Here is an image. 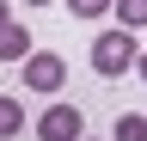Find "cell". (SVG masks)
Masks as SVG:
<instances>
[{
  "mask_svg": "<svg viewBox=\"0 0 147 141\" xmlns=\"http://www.w3.org/2000/svg\"><path fill=\"white\" fill-rule=\"evenodd\" d=\"M6 19H12V12H6V0H0V25H6Z\"/></svg>",
  "mask_w": 147,
  "mask_h": 141,
  "instance_id": "9c48e42d",
  "label": "cell"
},
{
  "mask_svg": "<svg viewBox=\"0 0 147 141\" xmlns=\"http://www.w3.org/2000/svg\"><path fill=\"white\" fill-rule=\"evenodd\" d=\"M135 61H141V43L129 37V31H110V37L92 43V74H98V80H123Z\"/></svg>",
  "mask_w": 147,
  "mask_h": 141,
  "instance_id": "6da1fadb",
  "label": "cell"
},
{
  "mask_svg": "<svg viewBox=\"0 0 147 141\" xmlns=\"http://www.w3.org/2000/svg\"><path fill=\"white\" fill-rule=\"evenodd\" d=\"M61 86H67V61L61 55H49V49H43V55H25V92H61Z\"/></svg>",
  "mask_w": 147,
  "mask_h": 141,
  "instance_id": "7a4b0ae2",
  "label": "cell"
},
{
  "mask_svg": "<svg viewBox=\"0 0 147 141\" xmlns=\"http://www.w3.org/2000/svg\"><path fill=\"white\" fill-rule=\"evenodd\" d=\"M135 67H141V80H147V55H141V61H135Z\"/></svg>",
  "mask_w": 147,
  "mask_h": 141,
  "instance_id": "30bf717a",
  "label": "cell"
},
{
  "mask_svg": "<svg viewBox=\"0 0 147 141\" xmlns=\"http://www.w3.org/2000/svg\"><path fill=\"white\" fill-rule=\"evenodd\" d=\"M0 135H25V104L0 92Z\"/></svg>",
  "mask_w": 147,
  "mask_h": 141,
  "instance_id": "5b68a950",
  "label": "cell"
},
{
  "mask_svg": "<svg viewBox=\"0 0 147 141\" xmlns=\"http://www.w3.org/2000/svg\"><path fill=\"white\" fill-rule=\"evenodd\" d=\"M110 141H147V117H135V111L117 117V135H110Z\"/></svg>",
  "mask_w": 147,
  "mask_h": 141,
  "instance_id": "52a82bcc",
  "label": "cell"
},
{
  "mask_svg": "<svg viewBox=\"0 0 147 141\" xmlns=\"http://www.w3.org/2000/svg\"><path fill=\"white\" fill-rule=\"evenodd\" d=\"M80 135H86V117L74 104H49L37 117V141H80Z\"/></svg>",
  "mask_w": 147,
  "mask_h": 141,
  "instance_id": "3957f363",
  "label": "cell"
},
{
  "mask_svg": "<svg viewBox=\"0 0 147 141\" xmlns=\"http://www.w3.org/2000/svg\"><path fill=\"white\" fill-rule=\"evenodd\" d=\"M25 49H31V37H25V25H0V61H25Z\"/></svg>",
  "mask_w": 147,
  "mask_h": 141,
  "instance_id": "277c9868",
  "label": "cell"
},
{
  "mask_svg": "<svg viewBox=\"0 0 147 141\" xmlns=\"http://www.w3.org/2000/svg\"><path fill=\"white\" fill-rule=\"evenodd\" d=\"M104 12H110L104 0H74V19H104Z\"/></svg>",
  "mask_w": 147,
  "mask_h": 141,
  "instance_id": "ba28073f",
  "label": "cell"
},
{
  "mask_svg": "<svg viewBox=\"0 0 147 141\" xmlns=\"http://www.w3.org/2000/svg\"><path fill=\"white\" fill-rule=\"evenodd\" d=\"M147 25V0H123L117 6V31H141Z\"/></svg>",
  "mask_w": 147,
  "mask_h": 141,
  "instance_id": "8992f818",
  "label": "cell"
},
{
  "mask_svg": "<svg viewBox=\"0 0 147 141\" xmlns=\"http://www.w3.org/2000/svg\"><path fill=\"white\" fill-rule=\"evenodd\" d=\"M80 141H92V135H80Z\"/></svg>",
  "mask_w": 147,
  "mask_h": 141,
  "instance_id": "8fae6325",
  "label": "cell"
}]
</instances>
